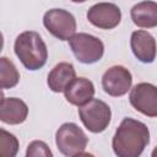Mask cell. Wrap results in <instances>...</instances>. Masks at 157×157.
Returning a JSON list of instances; mask_svg holds the SVG:
<instances>
[{"mask_svg":"<svg viewBox=\"0 0 157 157\" xmlns=\"http://www.w3.org/2000/svg\"><path fill=\"white\" fill-rule=\"evenodd\" d=\"M150 144V130L146 124L132 118H124L112 140L118 157H139Z\"/></svg>","mask_w":157,"mask_h":157,"instance_id":"6da1fadb","label":"cell"},{"mask_svg":"<svg viewBox=\"0 0 157 157\" xmlns=\"http://www.w3.org/2000/svg\"><path fill=\"white\" fill-rule=\"evenodd\" d=\"M13 50L22 65L29 71L42 69L48 59L47 44L34 31H25L18 34L15 39Z\"/></svg>","mask_w":157,"mask_h":157,"instance_id":"7a4b0ae2","label":"cell"},{"mask_svg":"<svg viewBox=\"0 0 157 157\" xmlns=\"http://www.w3.org/2000/svg\"><path fill=\"white\" fill-rule=\"evenodd\" d=\"M55 144L61 155L74 157L85 153L88 137L77 124L64 123L55 132Z\"/></svg>","mask_w":157,"mask_h":157,"instance_id":"3957f363","label":"cell"},{"mask_svg":"<svg viewBox=\"0 0 157 157\" xmlns=\"http://www.w3.org/2000/svg\"><path fill=\"white\" fill-rule=\"evenodd\" d=\"M78 117L88 131L99 134L108 128L112 120V110L105 102L92 98L86 104L78 107Z\"/></svg>","mask_w":157,"mask_h":157,"instance_id":"277c9868","label":"cell"},{"mask_svg":"<svg viewBox=\"0 0 157 157\" xmlns=\"http://www.w3.org/2000/svg\"><path fill=\"white\" fill-rule=\"evenodd\" d=\"M69 45L75 58L82 64H94L103 58V42L88 33H75L69 39Z\"/></svg>","mask_w":157,"mask_h":157,"instance_id":"5b68a950","label":"cell"},{"mask_svg":"<svg viewBox=\"0 0 157 157\" xmlns=\"http://www.w3.org/2000/svg\"><path fill=\"white\" fill-rule=\"evenodd\" d=\"M43 25L52 36L60 40H69L76 32L74 15L64 9L48 10L43 16Z\"/></svg>","mask_w":157,"mask_h":157,"instance_id":"8992f818","label":"cell"},{"mask_svg":"<svg viewBox=\"0 0 157 157\" xmlns=\"http://www.w3.org/2000/svg\"><path fill=\"white\" fill-rule=\"evenodd\" d=\"M129 101L132 108L141 114L150 118L157 117V86L148 82L135 85L130 91Z\"/></svg>","mask_w":157,"mask_h":157,"instance_id":"52a82bcc","label":"cell"},{"mask_svg":"<svg viewBox=\"0 0 157 157\" xmlns=\"http://www.w3.org/2000/svg\"><path fill=\"white\" fill-rule=\"evenodd\" d=\"M132 85L131 72L123 65L110 66L102 76V87L112 97H121L128 93Z\"/></svg>","mask_w":157,"mask_h":157,"instance_id":"ba28073f","label":"cell"},{"mask_svg":"<svg viewBox=\"0 0 157 157\" xmlns=\"http://www.w3.org/2000/svg\"><path fill=\"white\" fill-rule=\"evenodd\" d=\"M87 20L97 28L113 29L121 21V11L113 2H98L88 9Z\"/></svg>","mask_w":157,"mask_h":157,"instance_id":"9c48e42d","label":"cell"},{"mask_svg":"<svg viewBox=\"0 0 157 157\" xmlns=\"http://www.w3.org/2000/svg\"><path fill=\"white\" fill-rule=\"evenodd\" d=\"M130 47L135 58L144 63L151 64L156 59L157 45L155 37L147 31H134L130 37Z\"/></svg>","mask_w":157,"mask_h":157,"instance_id":"30bf717a","label":"cell"},{"mask_svg":"<svg viewBox=\"0 0 157 157\" xmlns=\"http://www.w3.org/2000/svg\"><path fill=\"white\" fill-rule=\"evenodd\" d=\"M65 99L76 107H81L94 96V85L86 77H75L64 91Z\"/></svg>","mask_w":157,"mask_h":157,"instance_id":"8fae6325","label":"cell"},{"mask_svg":"<svg viewBox=\"0 0 157 157\" xmlns=\"http://www.w3.org/2000/svg\"><path fill=\"white\" fill-rule=\"evenodd\" d=\"M28 115L27 104L16 97H4L0 102V120L5 124H22Z\"/></svg>","mask_w":157,"mask_h":157,"instance_id":"7c38bea8","label":"cell"},{"mask_svg":"<svg viewBox=\"0 0 157 157\" xmlns=\"http://www.w3.org/2000/svg\"><path fill=\"white\" fill-rule=\"evenodd\" d=\"M75 77H76V71L74 65L71 63L61 61L50 70V72L48 74L47 83L53 92L60 93L65 91L67 85Z\"/></svg>","mask_w":157,"mask_h":157,"instance_id":"4fadbf2b","label":"cell"},{"mask_svg":"<svg viewBox=\"0 0 157 157\" xmlns=\"http://www.w3.org/2000/svg\"><path fill=\"white\" fill-rule=\"evenodd\" d=\"M130 17L137 27L153 28L157 27V2L145 0L135 4L130 10Z\"/></svg>","mask_w":157,"mask_h":157,"instance_id":"5bb4252c","label":"cell"},{"mask_svg":"<svg viewBox=\"0 0 157 157\" xmlns=\"http://www.w3.org/2000/svg\"><path fill=\"white\" fill-rule=\"evenodd\" d=\"M20 81V74L15 64L6 56L0 58V85L2 90L15 87Z\"/></svg>","mask_w":157,"mask_h":157,"instance_id":"9a60e30c","label":"cell"},{"mask_svg":"<svg viewBox=\"0 0 157 157\" xmlns=\"http://www.w3.org/2000/svg\"><path fill=\"white\" fill-rule=\"evenodd\" d=\"M18 151V140L17 137L6 131L5 129H0V155L2 157H15Z\"/></svg>","mask_w":157,"mask_h":157,"instance_id":"2e32d148","label":"cell"},{"mask_svg":"<svg viewBox=\"0 0 157 157\" xmlns=\"http://www.w3.org/2000/svg\"><path fill=\"white\" fill-rule=\"evenodd\" d=\"M26 156H27V157H38V156L53 157V152L50 151V148L48 147V145H47L44 141L34 140V141H32V142L27 146Z\"/></svg>","mask_w":157,"mask_h":157,"instance_id":"e0dca14e","label":"cell"},{"mask_svg":"<svg viewBox=\"0 0 157 157\" xmlns=\"http://www.w3.org/2000/svg\"><path fill=\"white\" fill-rule=\"evenodd\" d=\"M70 1L76 2V4H82V2H85V1H87V0H70Z\"/></svg>","mask_w":157,"mask_h":157,"instance_id":"ac0fdd59","label":"cell"},{"mask_svg":"<svg viewBox=\"0 0 157 157\" xmlns=\"http://www.w3.org/2000/svg\"><path fill=\"white\" fill-rule=\"evenodd\" d=\"M151 155H152V156H153V157H155V156H157V146H156V147H155V150H153V151H152V153H151Z\"/></svg>","mask_w":157,"mask_h":157,"instance_id":"d6986e66","label":"cell"}]
</instances>
